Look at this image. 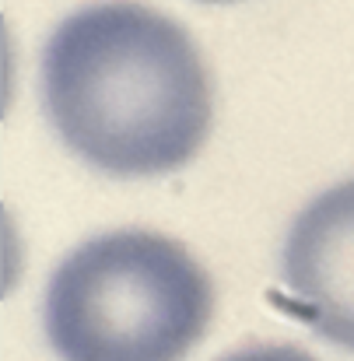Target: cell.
Masks as SVG:
<instances>
[{
    "instance_id": "3957f363",
    "label": "cell",
    "mask_w": 354,
    "mask_h": 361,
    "mask_svg": "<svg viewBox=\"0 0 354 361\" xmlns=\"http://www.w3.org/2000/svg\"><path fill=\"white\" fill-rule=\"evenodd\" d=\"M284 309L354 355V179L312 197L281 249Z\"/></svg>"
},
{
    "instance_id": "7a4b0ae2",
    "label": "cell",
    "mask_w": 354,
    "mask_h": 361,
    "mask_svg": "<svg viewBox=\"0 0 354 361\" xmlns=\"http://www.w3.org/2000/svg\"><path fill=\"white\" fill-rule=\"evenodd\" d=\"M211 312V277L179 242L116 228L60 259L42 326L60 361H183Z\"/></svg>"
},
{
    "instance_id": "6da1fadb",
    "label": "cell",
    "mask_w": 354,
    "mask_h": 361,
    "mask_svg": "<svg viewBox=\"0 0 354 361\" xmlns=\"http://www.w3.org/2000/svg\"><path fill=\"white\" fill-rule=\"evenodd\" d=\"M42 106L56 137L119 179L165 176L211 130V81L193 39L137 0L67 14L42 46Z\"/></svg>"
},
{
    "instance_id": "5b68a950",
    "label": "cell",
    "mask_w": 354,
    "mask_h": 361,
    "mask_svg": "<svg viewBox=\"0 0 354 361\" xmlns=\"http://www.w3.org/2000/svg\"><path fill=\"white\" fill-rule=\"evenodd\" d=\"M207 4H225V0H207Z\"/></svg>"
},
{
    "instance_id": "277c9868",
    "label": "cell",
    "mask_w": 354,
    "mask_h": 361,
    "mask_svg": "<svg viewBox=\"0 0 354 361\" xmlns=\"http://www.w3.org/2000/svg\"><path fill=\"white\" fill-rule=\"evenodd\" d=\"M221 361H316L312 355H305L302 348H291V344H260V348H242L236 355Z\"/></svg>"
}]
</instances>
